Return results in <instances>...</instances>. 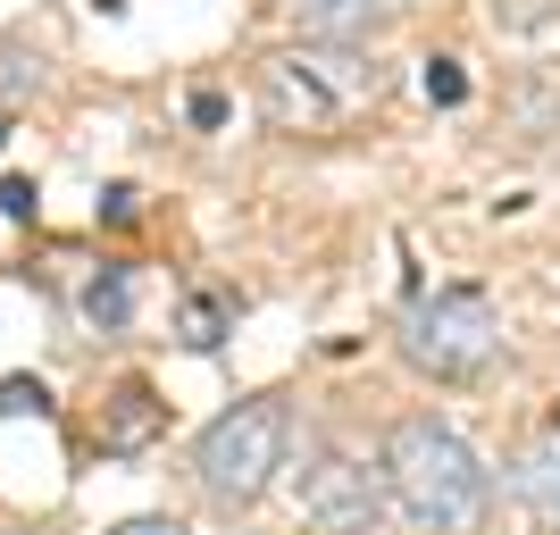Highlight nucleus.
<instances>
[{
	"instance_id": "nucleus-1",
	"label": "nucleus",
	"mask_w": 560,
	"mask_h": 535,
	"mask_svg": "<svg viewBox=\"0 0 560 535\" xmlns=\"http://www.w3.org/2000/svg\"><path fill=\"white\" fill-rule=\"evenodd\" d=\"M385 486L427 535H477L493 511V477L486 461L452 435L444 419H401L385 435Z\"/></svg>"
},
{
	"instance_id": "nucleus-2",
	"label": "nucleus",
	"mask_w": 560,
	"mask_h": 535,
	"mask_svg": "<svg viewBox=\"0 0 560 535\" xmlns=\"http://www.w3.org/2000/svg\"><path fill=\"white\" fill-rule=\"evenodd\" d=\"M385 93V75L369 59H351V50L318 43V50H284L259 68V117L277 126V135H335L351 109H369Z\"/></svg>"
},
{
	"instance_id": "nucleus-3",
	"label": "nucleus",
	"mask_w": 560,
	"mask_h": 535,
	"mask_svg": "<svg viewBox=\"0 0 560 535\" xmlns=\"http://www.w3.org/2000/svg\"><path fill=\"white\" fill-rule=\"evenodd\" d=\"M284 443H293L284 402L252 394V402H234V410H218V419L201 427V443H192V477H201L210 502H234V511H243V502H259V493L277 486Z\"/></svg>"
},
{
	"instance_id": "nucleus-4",
	"label": "nucleus",
	"mask_w": 560,
	"mask_h": 535,
	"mask_svg": "<svg viewBox=\"0 0 560 535\" xmlns=\"http://www.w3.org/2000/svg\"><path fill=\"white\" fill-rule=\"evenodd\" d=\"M401 351H410V369L435 376V385H468V376L493 369V351H502V318L477 284H444V293H419L410 318H401Z\"/></svg>"
},
{
	"instance_id": "nucleus-5",
	"label": "nucleus",
	"mask_w": 560,
	"mask_h": 535,
	"mask_svg": "<svg viewBox=\"0 0 560 535\" xmlns=\"http://www.w3.org/2000/svg\"><path fill=\"white\" fill-rule=\"evenodd\" d=\"M302 519H310L318 535H385L394 502H385V486H376L360 461L318 452V461L302 468Z\"/></svg>"
},
{
	"instance_id": "nucleus-6",
	"label": "nucleus",
	"mask_w": 560,
	"mask_h": 535,
	"mask_svg": "<svg viewBox=\"0 0 560 535\" xmlns=\"http://www.w3.org/2000/svg\"><path fill=\"white\" fill-rule=\"evenodd\" d=\"M410 0H284V18L302 25V43H335V50H360L376 34H394Z\"/></svg>"
},
{
	"instance_id": "nucleus-7",
	"label": "nucleus",
	"mask_w": 560,
	"mask_h": 535,
	"mask_svg": "<svg viewBox=\"0 0 560 535\" xmlns=\"http://www.w3.org/2000/svg\"><path fill=\"white\" fill-rule=\"evenodd\" d=\"M167 435V402L142 385V376H126L109 402H101V452H117V461H135V452H151V443Z\"/></svg>"
},
{
	"instance_id": "nucleus-8",
	"label": "nucleus",
	"mask_w": 560,
	"mask_h": 535,
	"mask_svg": "<svg viewBox=\"0 0 560 535\" xmlns=\"http://www.w3.org/2000/svg\"><path fill=\"white\" fill-rule=\"evenodd\" d=\"M518 493H527V511H536L544 527H560V427L518 461Z\"/></svg>"
},
{
	"instance_id": "nucleus-9",
	"label": "nucleus",
	"mask_w": 560,
	"mask_h": 535,
	"mask_svg": "<svg viewBox=\"0 0 560 535\" xmlns=\"http://www.w3.org/2000/svg\"><path fill=\"white\" fill-rule=\"evenodd\" d=\"M84 318H93V326H109V335H117V326L135 318V277H126V268H101V277L84 284Z\"/></svg>"
},
{
	"instance_id": "nucleus-10",
	"label": "nucleus",
	"mask_w": 560,
	"mask_h": 535,
	"mask_svg": "<svg viewBox=\"0 0 560 535\" xmlns=\"http://www.w3.org/2000/svg\"><path fill=\"white\" fill-rule=\"evenodd\" d=\"M176 326H185V344H192V351H218V344H226V302H218V293H185Z\"/></svg>"
},
{
	"instance_id": "nucleus-11",
	"label": "nucleus",
	"mask_w": 560,
	"mask_h": 535,
	"mask_svg": "<svg viewBox=\"0 0 560 535\" xmlns=\"http://www.w3.org/2000/svg\"><path fill=\"white\" fill-rule=\"evenodd\" d=\"M25 410L43 419V410H50V385H43V376H0V419H25Z\"/></svg>"
},
{
	"instance_id": "nucleus-12",
	"label": "nucleus",
	"mask_w": 560,
	"mask_h": 535,
	"mask_svg": "<svg viewBox=\"0 0 560 535\" xmlns=\"http://www.w3.org/2000/svg\"><path fill=\"white\" fill-rule=\"evenodd\" d=\"M419 84H427V101H435V109H460V101H468L460 59H427V75H419Z\"/></svg>"
},
{
	"instance_id": "nucleus-13",
	"label": "nucleus",
	"mask_w": 560,
	"mask_h": 535,
	"mask_svg": "<svg viewBox=\"0 0 560 535\" xmlns=\"http://www.w3.org/2000/svg\"><path fill=\"white\" fill-rule=\"evenodd\" d=\"M560 0H493V25H511V34H527V25H544Z\"/></svg>"
},
{
	"instance_id": "nucleus-14",
	"label": "nucleus",
	"mask_w": 560,
	"mask_h": 535,
	"mask_svg": "<svg viewBox=\"0 0 560 535\" xmlns=\"http://www.w3.org/2000/svg\"><path fill=\"white\" fill-rule=\"evenodd\" d=\"M0 210H9V218H34V185H25V176H0Z\"/></svg>"
},
{
	"instance_id": "nucleus-15",
	"label": "nucleus",
	"mask_w": 560,
	"mask_h": 535,
	"mask_svg": "<svg viewBox=\"0 0 560 535\" xmlns=\"http://www.w3.org/2000/svg\"><path fill=\"white\" fill-rule=\"evenodd\" d=\"M135 201H142L135 185H109V193H101V218H109V226H126V218H135Z\"/></svg>"
},
{
	"instance_id": "nucleus-16",
	"label": "nucleus",
	"mask_w": 560,
	"mask_h": 535,
	"mask_svg": "<svg viewBox=\"0 0 560 535\" xmlns=\"http://www.w3.org/2000/svg\"><path fill=\"white\" fill-rule=\"evenodd\" d=\"M109 535H192L185 519H126V527H109Z\"/></svg>"
},
{
	"instance_id": "nucleus-17",
	"label": "nucleus",
	"mask_w": 560,
	"mask_h": 535,
	"mask_svg": "<svg viewBox=\"0 0 560 535\" xmlns=\"http://www.w3.org/2000/svg\"><path fill=\"white\" fill-rule=\"evenodd\" d=\"M93 9H101V18H117V9H126V0H93Z\"/></svg>"
},
{
	"instance_id": "nucleus-18",
	"label": "nucleus",
	"mask_w": 560,
	"mask_h": 535,
	"mask_svg": "<svg viewBox=\"0 0 560 535\" xmlns=\"http://www.w3.org/2000/svg\"><path fill=\"white\" fill-rule=\"evenodd\" d=\"M9 126H18V109H0V142H9Z\"/></svg>"
}]
</instances>
